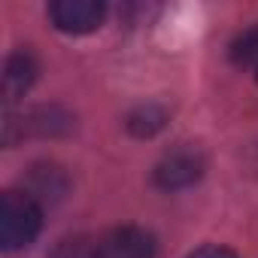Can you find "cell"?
Listing matches in <instances>:
<instances>
[{"mask_svg": "<svg viewBox=\"0 0 258 258\" xmlns=\"http://www.w3.org/2000/svg\"><path fill=\"white\" fill-rule=\"evenodd\" d=\"M97 243H100V258H158L155 237L137 225L112 228L103 237H97Z\"/></svg>", "mask_w": 258, "mask_h": 258, "instance_id": "4", "label": "cell"}, {"mask_svg": "<svg viewBox=\"0 0 258 258\" xmlns=\"http://www.w3.org/2000/svg\"><path fill=\"white\" fill-rule=\"evenodd\" d=\"M164 121H167V112L158 103H143L127 115V127H131V134H137V137H152L155 131L164 127Z\"/></svg>", "mask_w": 258, "mask_h": 258, "instance_id": "6", "label": "cell"}, {"mask_svg": "<svg viewBox=\"0 0 258 258\" xmlns=\"http://www.w3.org/2000/svg\"><path fill=\"white\" fill-rule=\"evenodd\" d=\"M49 19L64 34H91L103 25L106 7L97 0H55L49 7Z\"/></svg>", "mask_w": 258, "mask_h": 258, "instance_id": "2", "label": "cell"}, {"mask_svg": "<svg viewBox=\"0 0 258 258\" xmlns=\"http://www.w3.org/2000/svg\"><path fill=\"white\" fill-rule=\"evenodd\" d=\"M231 61L237 67H258V25L243 31L231 43Z\"/></svg>", "mask_w": 258, "mask_h": 258, "instance_id": "7", "label": "cell"}, {"mask_svg": "<svg viewBox=\"0 0 258 258\" xmlns=\"http://www.w3.org/2000/svg\"><path fill=\"white\" fill-rule=\"evenodd\" d=\"M52 258H100L97 237H67L55 246Z\"/></svg>", "mask_w": 258, "mask_h": 258, "instance_id": "8", "label": "cell"}, {"mask_svg": "<svg viewBox=\"0 0 258 258\" xmlns=\"http://www.w3.org/2000/svg\"><path fill=\"white\" fill-rule=\"evenodd\" d=\"M188 258H240V255L231 252V249H225V246H201V249H195Z\"/></svg>", "mask_w": 258, "mask_h": 258, "instance_id": "9", "label": "cell"}, {"mask_svg": "<svg viewBox=\"0 0 258 258\" xmlns=\"http://www.w3.org/2000/svg\"><path fill=\"white\" fill-rule=\"evenodd\" d=\"M43 228V210L28 191H4L0 198V246L25 249L37 240Z\"/></svg>", "mask_w": 258, "mask_h": 258, "instance_id": "1", "label": "cell"}, {"mask_svg": "<svg viewBox=\"0 0 258 258\" xmlns=\"http://www.w3.org/2000/svg\"><path fill=\"white\" fill-rule=\"evenodd\" d=\"M204 176V155L198 149H173L155 167V185L167 191H179L195 185Z\"/></svg>", "mask_w": 258, "mask_h": 258, "instance_id": "3", "label": "cell"}, {"mask_svg": "<svg viewBox=\"0 0 258 258\" xmlns=\"http://www.w3.org/2000/svg\"><path fill=\"white\" fill-rule=\"evenodd\" d=\"M37 82V61L31 52H16L7 58L4 67V97L7 100H19L31 91V85Z\"/></svg>", "mask_w": 258, "mask_h": 258, "instance_id": "5", "label": "cell"}]
</instances>
